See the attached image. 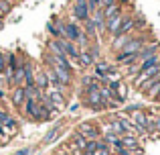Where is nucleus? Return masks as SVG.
<instances>
[{"label":"nucleus","instance_id":"6e6552de","mask_svg":"<svg viewBox=\"0 0 160 155\" xmlns=\"http://www.w3.org/2000/svg\"><path fill=\"white\" fill-rule=\"evenodd\" d=\"M61 45H63V51H65V57L75 65V64H77V57H79V47H77V43H73V41H67V39H61Z\"/></svg>","mask_w":160,"mask_h":155},{"label":"nucleus","instance_id":"f3484780","mask_svg":"<svg viewBox=\"0 0 160 155\" xmlns=\"http://www.w3.org/2000/svg\"><path fill=\"white\" fill-rule=\"evenodd\" d=\"M93 84H102L98 78L93 76V74H83L81 78H79V86L81 88H87V86H93Z\"/></svg>","mask_w":160,"mask_h":155},{"label":"nucleus","instance_id":"a878e982","mask_svg":"<svg viewBox=\"0 0 160 155\" xmlns=\"http://www.w3.org/2000/svg\"><path fill=\"white\" fill-rule=\"evenodd\" d=\"M4 19H6V16H4V14H2V12H0V20H2V23H4Z\"/></svg>","mask_w":160,"mask_h":155},{"label":"nucleus","instance_id":"aec40b11","mask_svg":"<svg viewBox=\"0 0 160 155\" xmlns=\"http://www.w3.org/2000/svg\"><path fill=\"white\" fill-rule=\"evenodd\" d=\"M35 153V147H24V149H18L14 155H32Z\"/></svg>","mask_w":160,"mask_h":155},{"label":"nucleus","instance_id":"4468645a","mask_svg":"<svg viewBox=\"0 0 160 155\" xmlns=\"http://www.w3.org/2000/svg\"><path fill=\"white\" fill-rule=\"evenodd\" d=\"M132 19H134V33H144V29L148 27V20H146L144 14H140L138 10L132 12Z\"/></svg>","mask_w":160,"mask_h":155},{"label":"nucleus","instance_id":"5701e85b","mask_svg":"<svg viewBox=\"0 0 160 155\" xmlns=\"http://www.w3.org/2000/svg\"><path fill=\"white\" fill-rule=\"evenodd\" d=\"M113 155H130L128 149H122V151H118V153H113Z\"/></svg>","mask_w":160,"mask_h":155},{"label":"nucleus","instance_id":"6ab92c4d","mask_svg":"<svg viewBox=\"0 0 160 155\" xmlns=\"http://www.w3.org/2000/svg\"><path fill=\"white\" fill-rule=\"evenodd\" d=\"M12 6H14V4L8 2V0H0V12H2L4 16H8L12 12Z\"/></svg>","mask_w":160,"mask_h":155},{"label":"nucleus","instance_id":"20e7f679","mask_svg":"<svg viewBox=\"0 0 160 155\" xmlns=\"http://www.w3.org/2000/svg\"><path fill=\"white\" fill-rule=\"evenodd\" d=\"M8 100H10V106L16 108V110H20L24 104V100H27V92H24L22 86H12L10 88V94H8Z\"/></svg>","mask_w":160,"mask_h":155},{"label":"nucleus","instance_id":"dca6fc26","mask_svg":"<svg viewBox=\"0 0 160 155\" xmlns=\"http://www.w3.org/2000/svg\"><path fill=\"white\" fill-rule=\"evenodd\" d=\"M47 53H53V55H65L61 39H49L47 41Z\"/></svg>","mask_w":160,"mask_h":155},{"label":"nucleus","instance_id":"ddd939ff","mask_svg":"<svg viewBox=\"0 0 160 155\" xmlns=\"http://www.w3.org/2000/svg\"><path fill=\"white\" fill-rule=\"evenodd\" d=\"M130 33H134V19H132V12L126 10L124 20H122V25H120V31H118V35H130Z\"/></svg>","mask_w":160,"mask_h":155},{"label":"nucleus","instance_id":"423d86ee","mask_svg":"<svg viewBox=\"0 0 160 155\" xmlns=\"http://www.w3.org/2000/svg\"><path fill=\"white\" fill-rule=\"evenodd\" d=\"M45 94H47V98L55 104V108H57L59 112H61L63 108H67V92H61V90H53V88H49Z\"/></svg>","mask_w":160,"mask_h":155},{"label":"nucleus","instance_id":"9b49d317","mask_svg":"<svg viewBox=\"0 0 160 155\" xmlns=\"http://www.w3.org/2000/svg\"><path fill=\"white\" fill-rule=\"evenodd\" d=\"M120 141H122V145H124V147L128 149L130 153H134V151H142L140 141H138V137H136V135H122V137H120Z\"/></svg>","mask_w":160,"mask_h":155},{"label":"nucleus","instance_id":"0eeeda50","mask_svg":"<svg viewBox=\"0 0 160 155\" xmlns=\"http://www.w3.org/2000/svg\"><path fill=\"white\" fill-rule=\"evenodd\" d=\"M160 74V64H156V65H152V68H148V69H144V72H140L136 78H134V88H140L142 84L146 82V80H150V78H154V76H158Z\"/></svg>","mask_w":160,"mask_h":155},{"label":"nucleus","instance_id":"1a4fd4ad","mask_svg":"<svg viewBox=\"0 0 160 155\" xmlns=\"http://www.w3.org/2000/svg\"><path fill=\"white\" fill-rule=\"evenodd\" d=\"M91 20H93L95 29H98L99 39H102V37H106V16H103V10H102V8H95V10L91 12Z\"/></svg>","mask_w":160,"mask_h":155},{"label":"nucleus","instance_id":"f03ea898","mask_svg":"<svg viewBox=\"0 0 160 155\" xmlns=\"http://www.w3.org/2000/svg\"><path fill=\"white\" fill-rule=\"evenodd\" d=\"M71 16H73L75 23H85L87 19L91 16L89 8H87V0H73L71 2Z\"/></svg>","mask_w":160,"mask_h":155},{"label":"nucleus","instance_id":"b1692460","mask_svg":"<svg viewBox=\"0 0 160 155\" xmlns=\"http://www.w3.org/2000/svg\"><path fill=\"white\" fill-rule=\"evenodd\" d=\"M8 2H12V4H20V2H24V0H8Z\"/></svg>","mask_w":160,"mask_h":155},{"label":"nucleus","instance_id":"2eb2a0df","mask_svg":"<svg viewBox=\"0 0 160 155\" xmlns=\"http://www.w3.org/2000/svg\"><path fill=\"white\" fill-rule=\"evenodd\" d=\"M61 131H63V123H57V125L51 129V131H49L47 135L43 137V145H51V143H55V141L59 139V135H61Z\"/></svg>","mask_w":160,"mask_h":155},{"label":"nucleus","instance_id":"f8f14e48","mask_svg":"<svg viewBox=\"0 0 160 155\" xmlns=\"http://www.w3.org/2000/svg\"><path fill=\"white\" fill-rule=\"evenodd\" d=\"M35 86L39 88L41 92L49 90V80H47V74H45V68H39L35 72Z\"/></svg>","mask_w":160,"mask_h":155},{"label":"nucleus","instance_id":"a211bd4d","mask_svg":"<svg viewBox=\"0 0 160 155\" xmlns=\"http://www.w3.org/2000/svg\"><path fill=\"white\" fill-rule=\"evenodd\" d=\"M136 110H144V104H140V102H136V104H128V106L124 108V112L122 114H132V112H136Z\"/></svg>","mask_w":160,"mask_h":155},{"label":"nucleus","instance_id":"4be33fe9","mask_svg":"<svg viewBox=\"0 0 160 155\" xmlns=\"http://www.w3.org/2000/svg\"><path fill=\"white\" fill-rule=\"evenodd\" d=\"M79 106H81V104H71V106H69V112H77Z\"/></svg>","mask_w":160,"mask_h":155},{"label":"nucleus","instance_id":"9d476101","mask_svg":"<svg viewBox=\"0 0 160 155\" xmlns=\"http://www.w3.org/2000/svg\"><path fill=\"white\" fill-rule=\"evenodd\" d=\"M109 65H112L109 61H106V59H98L93 65H91V68H93V72H91V74H93V76L98 78L99 82H103V80H106V76H108Z\"/></svg>","mask_w":160,"mask_h":155},{"label":"nucleus","instance_id":"f257e3e1","mask_svg":"<svg viewBox=\"0 0 160 155\" xmlns=\"http://www.w3.org/2000/svg\"><path fill=\"white\" fill-rule=\"evenodd\" d=\"M75 133H79L85 141H95L103 135L102 125L93 123V120H83V123H79L77 127H75Z\"/></svg>","mask_w":160,"mask_h":155},{"label":"nucleus","instance_id":"bb28decb","mask_svg":"<svg viewBox=\"0 0 160 155\" xmlns=\"http://www.w3.org/2000/svg\"><path fill=\"white\" fill-rule=\"evenodd\" d=\"M2 27H4V23H2V20H0V31H2Z\"/></svg>","mask_w":160,"mask_h":155},{"label":"nucleus","instance_id":"7ed1b4c3","mask_svg":"<svg viewBox=\"0 0 160 155\" xmlns=\"http://www.w3.org/2000/svg\"><path fill=\"white\" fill-rule=\"evenodd\" d=\"M79 35H81V25L75 20H63V39L77 43Z\"/></svg>","mask_w":160,"mask_h":155},{"label":"nucleus","instance_id":"412c9836","mask_svg":"<svg viewBox=\"0 0 160 155\" xmlns=\"http://www.w3.org/2000/svg\"><path fill=\"white\" fill-rule=\"evenodd\" d=\"M4 68H6V57H4V51H0V74H4Z\"/></svg>","mask_w":160,"mask_h":155},{"label":"nucleus","instance_id":"39448f33","mask_svg":"<svg viewBox=\"0 0 160 155\" xmlns=\"http://www.w3.org/2000/svg\"><path fill=\"white\" fill-rule=\"evenodd\" d=\"M20 110H22V116H24V119L32 120V123H39V102H37V100L27 98Z\"/></svg>","mask_w":160,"mask_h":155},{"label":"nucleus","instance_id":"393cba45","mask_svg":"<svg viewBox=\"0 0 160 155\" xmlns=\"http://www.w3.org/2000/svg\"><path fill=\"white\" fill-rule=\"evenodd\" d=\"M130 155H144L142 151H134V153H130Z\"/></svg>","mask_w":160,"mask_h":155}]
</instances>
